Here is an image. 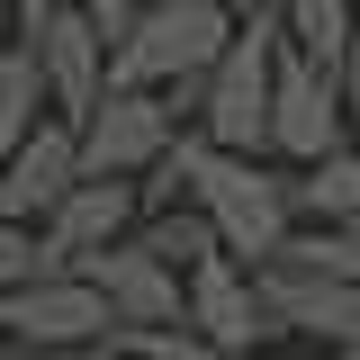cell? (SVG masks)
<instances>
[{
	"label": "cell",
	"mask_w": 360,
	"mask_h": 360,
	"mask_svg": "<svg viewBox=\"0 0 360 360\" xmlns=\"http://www.w3.org/2000/svg\"><path fill=\"white\" fill-rule=\"evenodd\" d=\"M27 54H37V82H45V117L82 127L90 108L108 99V37L90 27L82 9H54L37 37H27Z\"/></svg>",
	"instance_id": "cell-9"
},
{
	"label": "cell",
	"mask_w": 360,
	"mask_h": 360,
	"mask_svg": "<svg viewBox=\"0 0 360 360\" xmlns=\"http://www.w3.org/2000/svg\"><path fill=\"white\" fill-rule=\"evenodd\" d=\"M0 360H9V333H0Z\"/></svg>",
	"instance_id": "cell-26"
},
{
	"label": "cell",
	"mask_w": 360,
	"mask_h": 360,
	"mask_svg": "<svg viewBox=\"0 0 360 360\" xmlns=\"http://www.w3.org/2000/svg\"><path fill=\"white\" fill-rule=\"evenodd\" d=\"M135 225H144V198H135L127 180H82V189L37 225V279H72L82 262L135 243Z\"/></svg>",
	"instance_id": "cell-6"
},
{
	"label": "cell",
	"mask_w": 360,
	"mask_h": 360,
	"mask_svg": "<svg viewBox=\"0 0 360 360\" xmlns=\"http://www.w3.org/2000/svg\"><path fill=\"white\" fill-rule=\"evenodd\" d=\"M234 45V18L217 0H144L135 27L108 45V90H153V99H189Z\"/></svg>",
	"instance_id": "cell-1"
},
{
	"label": "cell",
	"mask_w": 360,
	"mask_h": 360,
	"mask_svg": "<svg viewBox=\"0 0 360 360\" xmlns=\"http://www.w3.org/2000/svg\"><path fill=\"white\" fill-rule=\"evenodd\" d=\"M135 243H144L153 262H172L180 279H189L198 262H217V252H225V243H217V225L198 217V207H162V217H144V225H135Z\"/></svg>",
	"instance_id": "cell-15"
},
{
	"label": "cell",
	"mask_w": 360,
	"mask_h": 360,
	"mask_svg": "<svg viewBox=\"0 0 360 360\" xmlns=\"http://www.w3.org/2000/svg\"><path fill=\"white\" fill-rule=\"evenodd\" d=\"M333 99H342V127H352V144H360V27H352V45H342V72H333Z\"/></svg>",
	"instance_id": "cell-19"
},
{
	"label": "cell",
	"mask_w": 360,
	"mask_h": 360,
	"mask_svg": "<svg viewBox=\"0 0 360 360\" xmlns=\"http://www.w3.org/2000/svg\"><path fill=\"white\" fill-rule=\"evenodd\" d=\"M234 27H279V0H217Z\"/></svg>",
	"instance_id": "cell-21"
},
{
	"label": "cell",
	"mask_w": 360,
	"mask_h": 360,
	"mask_svg": "<svg viewBox=\"0 0 360 360\" xmlns=\"http://www.w3.org/2000/svg\"><path fill=\"white\" fill-rule=\"evenodd\" d=\"M288 252H297V262H315V270H333V279H352V288H360V225H352V234H315V225H297V234H288Z\"/></svg>",
	"instance_id": "cell-16"
},
{
	"label": "cell",
	"mask_w": 360,
	"mask_h": 360,
	"mask_svg": "<svg viewBox=\"0 0 360 360\" xmlns=\"http://www.w3.org/2000/svg\"><path fill=\"white\" fill-rule=\"evenodd\" d=\"M270 82H279V27H234L217 72L172 108L198 144H217L234 162H270Z\"/></svg>",
	"instance_id": "cell-2"
},
{
	"label": "cell",
	"mask_w": 360,
	"mask_h": 360,
	"mask_svg": "<svg viewBox=\"0 0 360 360\" xmlns=\"http://www.w3.org/2000/svg\"><path fill=\"white\" fill-rule=\"evenodd\" d=\"M262 279V315L279 342H307V352H360V288L352 279H333V270L297 262V252H279V262L252 270Z\"/></svg>",
	"instance_id": "cell-3"
},
{
	"label": "cell",
	"mask_w": 360,
	"mask_h": 360,
	"mask_svg": "<svg viewBox=\"0 0 360 360\" xmlns=\"http://www.w3.org/2000/svg\"><path fill=\"white\" fill-rule=\"evenodd\" d=\"M37 127H45V82H37L27 37H9V45H0V162H9Z\"/></svg>",
	"instance_id": "cell-14"
},
{
	"label": "cell",
	"mask_w": 360,
	"mask_h": 360,
	"mask_svg": "<svg viewBox=\"0 0 360 360\" xmlns=\"http://www.w3.org/2000/svg\"><path fill=\"white\" fill-rule=\"evenodd\" d=\"M180 324H189L198 342L234 352V360L279 352V333H270V315H262V279L234 262V252H217V262H198L180 279Z\"/></svg>",
	"instance_id": "cell-7"
},
{
	"label": "cell",
	"mask_w": 360,
	"mask_h": 360,
	"mask_svg": "<svg viewBox=\"0 0 360 360\" xmlns=\"http://www.w3.org/2000/svg\"><path fill=\"white\" fill-rule=\"evenodd\" d=\"M262 360H342V352H307V342H279V352H262Z\"/></svg>",
	"instance_id": "cell-23"
},
{
	"label": "cell",
	"mask_w": 360,
	"mask_h": 360,
	"mask_svg": "<svg viewBox=\"0 0 360 360\" xmlns=\"http://www.w3.org/2000/svg\"><path fill=\"white\" fill-rule=\"evenodd\" d=\"M90 360H127V352H117V342H99V352H90Z\"/></svg>",
	"instance_id": "cell-25"
},
{
	"label": "cell",
	"mask_w": 360,
	"mask_h": 360,
	"mask_svg": "<svg viewBox=\"0 0 360 360\" xmlns=\"http://www.w3.org/2000/svg\"><path fill=\"white\" fill-rule=\"evenodd\" d=\"M352 27H360V0H279V45H288L297 63H315L324 82L342 72Z\"/></svg>",
	"instance_id": "cell-12"
},
{
	"label": "cell",
	"mask_w": 360,
	"mask_h": 360,
	"mask_svg": "<svg viewBox=\"0 0 360 360\" xmlns=\"http://www.w3.org/2000/svg\"><path fill=\"white\" fill-rule=\"evenodd\" d=\"M72 189H82V127L45 117V127L0 162V225H27V234H37Z\"/></svg>",
	"instance_id": "cell-10"
},
{
	"label": "cell",
	"mask_w": 360,
	"mask_h": 360,
	"mask_svg": "<svg viewBox=\"0 0 360 360\" xmlns=\"http://www.w3.org/2000/svg\"><path fill=\"white\" fill-rule=\"evenodd\" d=\"M9 360H37V352H9Z\"/></svg>",
	"instance_id": "cell-27"
},
{
	"label": "cell",
	"mask_w": 360,
	"mask_h": 360,
	"mask_svg": "<svg viewBox=\"0 0 360 360\" xmlns=\"http://www.w3.org/2000/svg\"><path fill=\"white\" fill-rule=\"evenodd\" d=\"M0 333H9V352H37V360H90L117 324L99 307V288L72 270V279H27L18 297H0Z\"/></svg>",
	"instance_id": "cell-5"
},
{
	"label": "cell",
	"mask_w": 360,
	"mask_h": 360,
	"mask_svg": "<svg viewBox=\"0 0 360 360\" xmlns=\"http://www.w3.org/2000/svg\"><path fill=\"white\" fill-rule=\"evenodd\" d=\"M297 225H315V234L360 225V144H333L315 172H297Z\"/></svg>",
	"instance_id": "cell-13"
},
{
	"label": "cell",
	"mask_w": 360,
	"mask_h": 360,
	"mask_svg": "<svg viewBox=\"0 0 360 360\" xmlns=\"http://www.w3.org/2000/svg\"><path fill=\"white\" fill-rule=\"evenodd\" d=\"M180 108L172 99H153V90H108L99 108L82 117V180H153L162 172V153L180 144Z\"/></svg>",
	"instance_id": "cell-4"
},
{
	"label": "cell",
	"mask_w": 360,
	"mask_h": 360,
	"mask_svg": "<svg viewBox=\"0 0 360 360\" xmlns=\"http://www.w3.org/2000/svg\"><path fill=\"white\" fill-rule=\"evenodd\" d=\"M37 279V234L27 225H0V297H18Z\"/></svg>",
	"instance_id": "cell-18"
},
{
	"label": "cell",
	"mask_w": 360,
	"mask_h": 360,
	"mask_svg": "<svg viewBox=\"0 0 360 360\" xmlns=\"http://www.w3.org/2000/svg\"><path fill=\"white\" fill-rule=\"evenodd\" d=\"M82 279L99 288V307H108L117 333H162V324H180V270L153 262L144 243H117V252L82 262ZM117 333H108V342H117Z\"/></svg>",
	"instance_id": "cell-11"
},
{
	"label": "cell",
	"mask_w": 360,
	"mask_h": 360,
	"mask_svg": "<svg viewBox=\"0 0 360 360\" xmlns=\"http://www.w3.org/2000/svg\"><path fill=\"white\" fill-rule=\"evenodd\" d=\"M352 360H360V352H352Z\"/></svg>",
	"instance_id": "cell-28"
},
{
	"label": "cell",
	"mask_w": 360,
	"mask_h": 360,
	"mask_svg": "<svg viewBox=\"0 0 360 360\" xmlns=\"http://www.w3.org/2000/svg\"><path fill=\"white\" fill-rule=\"evenodd\" d=\"M9 9H18V37H37L45 18H54V9H72V0H9Z\"/></svg>",
	"instance_id": "cell-22"
},
{
	"label": "cell",
	"mask_w": 360,
	"mask_h": 360,
	"mask_svg": "<svg viewBox=\"0 0 360 360\" xmlns=\"http://www.w3.org/2000/svg\"><path fill=\"white\" fill-rule=\"evenodd\" d=\"M72 9H82L90 27H99V37H108V45H117V37H127V27H135V9H144V0H72Z\"/></svg>",
	"instance_id": "cell-20"
},
{
	"label": "cell",
	"mask_w": 360,
	"mask_h": 360,
	"mask_svg": "<svg viewBox=\"0 0 360 360\" xmlns=\"http://www.w3.org/2000/svg\"><path fill=\"white\" fill-rule=\"evenodd\" d=\"M9 37H18V9H9V0H0V45H9Z\"/></svg>",
	"instance_id": "cell-24"
},
{
	"label": "cell",
	"mask_w": 360,
	"mask_h": 360,
	"mask_svg": "<svg viewBox=\"0 0 360 360\" xmlns=\"http://www.w3.org/2000/svg\"><path fill=\"white\" fill-rule=\"evenodd\" d=\"M117 352H127V360H234V352H217V342H198L189 324H162V333H117Z\"/></svg>",
	"instance_id": "cell-17"
},
{
	"label": "cell",
	"mask_w": 360,
	"mask_h": 360,
	"mask_svg": "<svg viewBox=\"0 0 360 360\" xmlns=\"http://www.w3.org/2000/svg\"><path fill=\"white\" fill-rule=\"evenodd\" d=\"M333 144H352L333 82L279 45V82H270V162H279V172H315Z\"/></svg>",
	"instance_id": "cell-8"
}]
</instances>
